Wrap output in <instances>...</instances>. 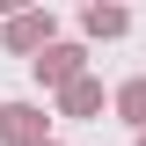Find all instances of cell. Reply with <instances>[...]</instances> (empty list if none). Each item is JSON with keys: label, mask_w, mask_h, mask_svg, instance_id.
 Wrapping results in <instances>:
<instances>
[{"label": "cell", "mask_w": 146, "mask_h": 146, "mask_svg": "<svg viewBox=\"0 0 146 146\" xmlns=\"http://www.w3.org/2000/svg\"><path fill=\"white\" fill-rule=\"evenodd\" d=\"M0 131H7V139H29L36 117H29V110H0Z\"/></svg>", "instance_id": "cell-1"}, {"label": "cell", "mask_w": 146, "mask_h": 146, "mask_svg": "<svg viewBox=\"0 0 146 146\" xmlns=\"http://www.w3.org/2000/svg\"><path fill=\"white\" fill-rule=\"evenodd\" d=\"M44 29H51V22H36V15H22V22H15V29H7V36H15V44H36V36H44Z\"/></svg>", "instance_id": "cell-3"}, {"label": "cell", "mask_w": 146, "mask_h": 146, "mask_svg": "<svg viewBox=\"0 0 146 146\" xmlns=\"http://www.w3.org/2000/svg\"><path fill=\"white\" fill-rule=\"evenodd\" d=\"M124 110H131V117H146V80H139V88H124Z\"/></svg>", "instance_id": "cell-4"}, {"label": "cell", "mask_w": 146, "mask_h": 146, "mask_svg": "<svg viewBox=\"0 0 146 146\" xmlns=\"http://www.w3.org/2000/svg\"><path fill=\"white\" fill-rule=\"evenodd\" d=\"M36 66L51 73V80H66V73H73V66H80V51H51V58H36Z\"/></svg>", "instance_id": "cell-2"}]
</instances>
